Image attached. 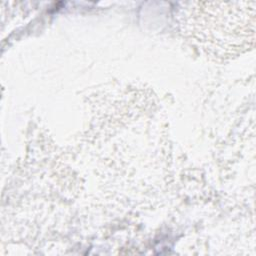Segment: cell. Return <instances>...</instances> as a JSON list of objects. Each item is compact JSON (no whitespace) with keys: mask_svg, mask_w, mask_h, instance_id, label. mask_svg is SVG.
Instances as JSON below:
<instances>
[{"mask_svg":"<svg viewBox=\"0 0 256 256\" xmlns=\"http://www.w3.org/2000/svg\"><path fill=\"white\" fill-rule=\"evenodd\" d=\"M199 7L185 10L189 16L183 24L186 32L209 56L231 59L254 45V8H234V3H196Z\"/></svg>","mask_w":256,"mask_h":256,"instance_id":"6da1fadb","label":"cell"}]
</instances>
